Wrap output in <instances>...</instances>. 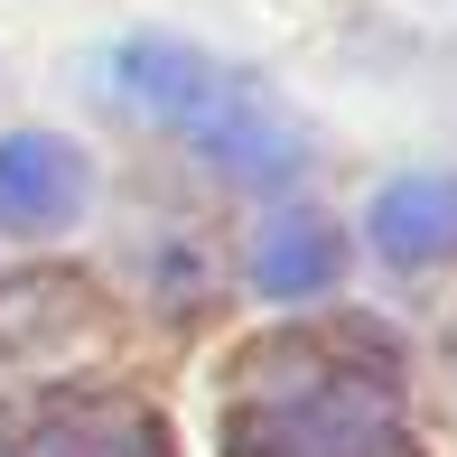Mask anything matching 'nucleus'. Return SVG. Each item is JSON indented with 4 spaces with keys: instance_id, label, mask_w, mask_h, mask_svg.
<instances>
[{
    "instance_id": "f257e3e1",
    "label": "nucleus",
    "mask_w": 457,
    "mask_h": 457,
    "mask_svg": "<svg viewBox=\"0 0 457 457\" xmlns=\"http://www.w3.org/2000/svg\"><path fill=\"white\" fill-rule=\"evenodd\" d=\"M224 457H411L402 383L373 337H280L224 392Z\"/></svg>"
},
{
    "instance_id": "f03ea898",
    "label": "nucleus",
    "mask_w": 457,
    "mask_h": 457,
    "mask_svg": "<svg viewBox=\"0 0 457 457\" xmlns=\"http://www.w3.org/2000/svg\"><path fill=\"white\" fill-rule=\"evenodd\" d=\"M112 94L140 103L159 131H178L196 159H215L224 178H253V187H280L299 169V131L253 75L215 66L196 47H169V37H131L112 47Z\"/></svg>"
},
{
    "instance_id": "7ed1b4c3",
    "label": "nucleus",
    "mask_w": 457,
    "mask_h": 457,
    "mask_svg": "<svg viewBox=\"0 0 457 457\" xmlns=\"http://www.w3.org/2000/svg\"><path fill=\"white\" fill-rule=\"evenodd\" d=\"M0 457H169V439L140 402H56Z\"/></svg>"
},
{
    "instance_id": "20e7f679",
    "label": "nucleus",
    "mask_w": 457,
    "mask_h": 457,
    "mask_svg": "<svg viewBox=\"0 0 457 457\" xmlns=\"http://www.w3.org/2000/svg\"><path fill=\"white\" fill-rule=\"evenodd\" d=\"M75 196H85V159H75L66 140H47V131H10L0 140V224L47 234V224L75 215Z\"/></svg>"
},
{
    "instance_id": "39448f33",
    "label": "nucleus",
    "mask_w": 457,
    "mask_h": 457,
    "mask_svg": "<svg viewBox=\"0 0 457 457\" xmlns=\"http://www.w3.org/2000/svg\"><path fill=\"white\" fill-rule=\"evenodd\" d=\"M373 243L402 271H429V262H457V178H392L373 196Z\"/></svg>"
},
{
    "instance_id": "423d86ee",
    "label": "nucleus",
    "mask_w": 457,
    "mask_h": 457,
    "mask_svg": "<svg viewBox=\"0 0 457 457\" xmlns=\"http://www.w3.org/2000/svg\"><path fill=\"white\" fill-rule=\"evenodd\" d=\"M253 280L271 289V299H308V289H327L337 280V234H327L318 215H271L262 224V243H253Z\"/></svg>"
}]
</instances>
